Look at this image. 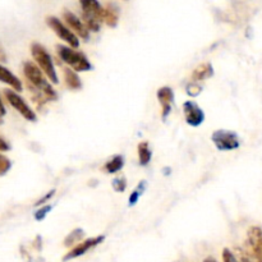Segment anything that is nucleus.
I'll use <instances>...</instances> for the list:
<instances>
[{"mask_svg": "<svg viewBox=\"0 0 262 262\" xmlns=\"http://www.w3.org/2000/svg\"><path fill=\"white\" fill-rule=\"evenodd\" d=\"M82 8V17L91 18L97 22H104L105 8L97 0H79Z\"/></svg>", "mask_w": 262, "mask_h": 262, "instance_id": "9d476101", "label": "nucleus"}, {"mask_svg": "<svg viewBox=\"0 0 262 262\" xmlns=\"http://www.w3.org/2000/svg\"><path fill=\"white\" fill-rule=\"evenodd\" d=\"M204 262H217V261L215 260V258H212V257H207L206 260H205Z\"/></svg>", "mask_w": 262, "mask_h": 262, "instance_id": "c85d7f7f", "label": "nucleus"}, {"mask_svg": "<svg viewBox=\"0 0 262 262\" xmlns=\"http://www.w3.org/2000/svg\"><path fill=\"white\" fill-rule=\"evenodd\" d=\"M51 211V206L50 205H45V206H40V209L35 212V219L37 222H41L46 217V215Z\"/></svg>", "mask_w": 262, "mask_h": 262, "instance_id": "5701e85b", "label": "nucleus"}, {"mask_svg": "<svg viewBox=\"0 0 262 262\" xmlns=\"http://www.w3.org/2000/svg\"><path fill=\"white\" fill-rule=\"evenodd\" d=\"M104 239H105L104 235H97V237L89 238V239L78 243V245L74 246V247L72 248V250L69 251L66 256H64L63 261L66 262L69 260H74V258L81 257V256L86 255L90 250H92V248H95V247H97L99 245H101V243L104 242Z\"/></svg>", "mask_w": 262, "mask_h": 262, "instance_id": "0eeeda50", "label": "nucleus"}, {"mask_svg": "<svg viewBox=\"0 0 262 262\" xmlns=\"http://www.w3.org/2000/svg\"><path fill=\"white\" fill-rule=\"evenodd\" d=\"M4 96L7 99V101L12 105V107H14L26 120H28V122H36L37 117H36L35 112L28 106L27 102L17 92L12 91V90H4Z\"/></svg>", "mask_w": 262, "mask_h": 262, "instance_id": "423d86ee", "label": "nucleus"}, {"mask_svg": "<svg viewBox=\"0 0 262 262\" xmlns=\"http://www.w3.org/2000/svg\"><path fill=\"white\" fill-rule=\"evenodd\" d=\"M0 61H7V54H5L2 42H0Z\"/></svg>", "mask_w": 262, "mask_h": 262, "instance_id": "bb28decb", "label": "nucleus"}, {"mask_svg": "<svg viewBox=\"0 0 262 262\" xmlns=\"http://www.w3.org/2000/svg\"><path fill=\"white\" fill-rule=\"evenodd\" d=\"M123 166H124V158L122 155H115L105 164L104 170L109 174H115L122 170Z\"/></svg>", "mask_w": 262, "mask_h": 262, "instance_id": "f3484780", "label": "nucleus"}, {"mask_svg": "<svg viewBox=\"0 0 262 262\" xmlns=\"http://www.w3.org/2000/svg\"><path fill=\"white\" fill-rule=\"evenodd\" d=\"M145 187H146V182H140V184H138L137 188H136L135 191H133V193L129 196V205H130V206L136 205V202L138 201L140 196L142 194Z\"/></svg>", "mask_w": 262, "mask_h": 262, "instance_id": "412c9836", "label": "nucleus"}, {"mask_svg": "<svg viewBox=\"0 0 262 262\" xmlns=\"http://www.w3.org/2000/svg\"><path fill=\"white\" fill-rule=\"evenodd\" d=\"M63 18L64 22L67 23L69 30L77 36V37H81L82 40L87 41L90 38V31L87 30V27L84 26V23L82 22V19H79L74 13L69 12V10H64L63 12Z\"/></svg>", "mask_w": 262, "mask_h": 262, "instance_id": "1a4fd4ad", "label": "nucleus"}, {"mask_svg": "<svg viewBox=\"0 0 262 262\" xmlns=\"http://www.w3.org/2000/svg\"><path fill=\"white\" fill-rule=\"evenodd\" d=\"M112 186L115 192H124L127 188V179L124 177H117V178L113 179Z\"/></svg>", "mask_w": 262, "mask_h": 262, "instance_id": "aec40b11", "label": "nucleus"}, {"mask_svg": "<svg viewBox=\"0 0 262 262\" xmlns=\"http://www.w3.org/2000/svg\"><path fill=\"white\" fill-rule=\"evenodd\" d=\"M83 237H84L83 230L77 228V229H74L73 232H71L68 235H67L66 239H64V246H66V247H73V246H77L78 243H81L79 241H81Z\"/></svg>", "mask_w": 262, "mask_h": 262, "instance_id": "a211bd4d", "label": "nucleus"}, {"mask_svg": "<svg viewBox=\"0 0 262 262\" xmlns=\"http://www.w3.org/2000/svg\"><path fill=\"white\" fill-rule=\"evenodd\" d=\"M222 255H223V261L224 262H241L237 257H235L234 253H233L229 248H224Z\"/></svg>", "mask_w": 262, "mask_h": 262, "instance_id": "b1692460", "label": "nucleus"}, {"mask_svg": "<svg viewBox=\"0 0 262 262\" xmlns=\"http://www.w3.org/2000/svg\"><path fill=\"white\" fill-rule=\"evenodd\" d=\"M46 25L51 28V30L55 32V35L58 36L60 40H63L64 42L68 43L71 48L77 49L79 46V40L73 32L68 28V26L64 25L59 18L50 15V17H46Z\"/></svg>", "mask_w": 262, "mask_h": 262, "instance_id": "20e7f679", "label": "nucleus"}, {"mask_svg": "<svg viewBox=\"0 0 262 262\" xmlns=\"http://www.w3.org/2000/svg\"><path fill=\"white\" fill-rule=\"evenodd\" d=\"M5 106H4V104H3V101H2V99H0V117H3V115H5Z\"/></svg>", "mask_w": 262, "mask_h": 262, "instance_id": "cd10ccee", "label": "nucleus"}, {"mask_svg": "<svg viewBox=\"0 0 262 262\" xmlns=\"http://www.w3.org/2000/svg\"><path fill=\"white\" fill-rule=\"evenodd\" d=\"M31 54H32V58L35 59L38 68L43 72V74L48 77L49 81L54 84L59 83L58 74H56L53 58H51L50 54L48 53V50H46L41 43L33 42L32 45H31Z\"/></svg>", "mask_w": 262, "mask_h": 262, "instance_id": "f03ea898", "label": "nucleus"}, {"mask_svg": "<svg viewBox=\"0 0 262 262\" xmlns=\"http://www.w3.org/2000/svg\"><path fill=\"white\" fill-rule=\"evenodd\" d=\"M137 152L140 165L147 166L151 161V158H152V151H151L148 142H141L137 147Z\"/></svg>", "mask_w": 262, "mask_h": 262, "instance_id": "dca6fc26", "label": "nucleus"}, {"mask_svg": "<svg viewBox=\"0 0 262 262\" xmlns=\"http://www.w3.org/2000/svg\"><path fill=\"white\" fill-rule=\"evenodd\" d=\"M58 55L66 64H68L73 71L76 72H89L92 69V64L90 63L89 58L81 51H77L76 49L71 46L58 45L56 46Z\"/></svg>", "mask_w": 262, "mask_h": 262, "instance_id": "7ed1b4c3", "label": "nucleus"}, {"mask_svg": "<svg viewBox=\"0 0 262 262\" xmlns=\"http://www.w3.org/2000/svg\"><path fill=\"white\" fill-rule=\"evenodd\" d=\"M54 194H55V189H51V191L48 192V193H46L42 199H40L37 202H36V206H42V205L46 204V202H48L49 200L54 196Z\"/></svg>", "mask_w": 262, "mask_h": 262, "instance_id": "393cba45", "label": "nucleus"}, {"mask_svg": "<svg viewBox=\"0 0 262 262\" xmlns=\"http://www.w3.org/2000/svg\"><path fill=\"white\" fill-rule=\"evenodd\" d=\"M186 91H187V95H188V96L196 97V96H199L200 94H201L202 86H201V84L197 83V82H192L191 81L186 86Z\"/></svg>", "mask_w": 262, "mask_h": 262, "instance_id": "6ab92c4d", "label": "nucleus"}, {"mask_svg": "<svg viewBox=\"0 0 262 262\" xmlns=\"http://www.w3.org/2000/svg\"><path fill=\"white\" fill-rule=\"evenodd\" d=\"M261 252H262V245H261Z\"/></svg>", "mask_w": 262, "mask_h": 262, "instance_id": "c756f323", "label": "nucleus"}, {"mask_svg": "<svg viewBox=\"0 0 262 262\" xmlns=\"http://www.w3.org/2000/svg\"><path fill=\"white\" fill-rule=\"evenodd\" d=\"M156 97H158L159 102H160L161 107H163V119L165 120L171 112V104L174 101L173 90L168 86L160 87L158 92H156Z\"/></svg>", "mask_w": 262, "mask_h": 262, "instance_id": "9b49d317", "label": "nucleus"}, {"mask_svg": "<svg viewBox=\"0 0 262 262\" xmlns=\"http://www.w3.org/2000/svg\"><path fill=\"white\" fill-rule=\"evenodd\" d=\"M0 81L7 83L8 86H10L13 89V91H22L23 86H22V82L19 81L17 76L12 73L8 68H5L4 66L0 64Z\"/></svg>", "mask_w": 262, "mask_h": 262, "instance_id": "f8f14e48", "label": "nucleus"}, {"mask_svg": "<svg viewBox=\"0 0 262 262\" xmlns=\"http://www.w3.org/2000/svg\"><path fill=\"white\" fill-rule=\"evenodd\" d=\"M183 115L187 124L191 127H200L205 120V113L194 101H186L183 104Z\"/></svg>", "mask_w": 262, "mask_h": 262, "instance_id": "6e6552de", "label": "nucleus"}, {"mask_svg": "<svg viewBox=\"0 0 262 262\" xmlns=\"http://www.w3.org/2000/svg\"><path fill=\"white\" fill-rule=\"evenodd\" d=\"M118 20H119V10L114 4H109L105 8L104 12V22L109 27H117Z\"/></svg>", "mask_w": 262, "mask_h": 262, "instance_id": "2eb2a0df", "label": "nucleus"}, {"mask_svg": "<svg viewBox=\"0 0 262 262\" xmlns=\"http://www.w3.org/2000/svg\"><path fill=\"white\" fill-rule=\"evenodd\" d=\"M64 74V82H66L67 87L72 91H78L82 89V81L78 77V74L76 73V71H73L72 68H64L63 69Z\"/></svg>", "mask_w": 262, "mask_h": 262, "instance_id": "ddd939ff", "label": "nucleus"}, {"mask_svg": "<svg viewBox=\"0 0 262 262\" xmlns=\"http://www.w3.org/2000/svg\"><path fill=\"white\" fill-rule=\"evenodd\" d=\"M214 76V68L210 63H204L200 64L196 69L192 73V82H197L199 83L200 81H205L207 78H211Z\"/></svg>", "mask_w": 262, "mask_h": 262, "instance_id": "4468645a", "label": "nucleus"}, {"mask_svg": "<svg viewBox=\"0 0 262 262\" xmlns=\"http://www.w3.org/2000/svg\"><path fill=\"white\" fill-rule=\"evenodd\" d=\"M23 73H25V77L27 78L31 87L40 91L49 101L58 99L55 90L51 87L50 82L48 81V77H45V74L38 68L37 64H35L33 61H25V64H23Z\"/></svg>", "mask_w": 262, "mask_h": 262, "instance_id": "f257e3e1", "label": "nucleus"}, {"mask_svg": "<svg viewBox=\"0 0 262 262\" xmlns=\"http://www.w3.org/2000/svg\"><path fill=\"white\" fill-rule=\"evenodd\" d=\"M211 140L219 151H233L241 146L239 137L232 130H215L211 135Z\"/></svg>", "mask_w": 262, "mask_h": 262, "instance_id": "39448f33", "label": "nucleus"}, {"mask_svg": "<svg viewBox=\"0 0 262 262\" xmlns=\"http://www.w3.org/2000/svg\"><path fill=\"white\" fill-rule=\"evenodd\" d=\"M10 150V146L8 145V142L5 140H3L2 137H0V151H8Z\"/></svg>", "mask_w": 262, "mask_h": 262, "instance_id": "a878e982", "label": "nucleus"}, {"mask_svg": "<svg viewBox=\"0 0 262 262\" xmlns=\"http://www.w3.org/2000/svg\"><path fill=\"white\" fill-rule=\"evenodd\" d=\"M10 168H12V163H10L9 159L0 154V176L7 174Z\"/></svg>", "mask_w": 262, "mask_h": 262, "instance_id": "4be33fe9", "label": "nucleus"}]
</instances>
